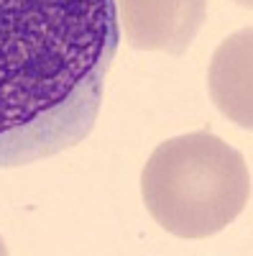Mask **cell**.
<instances>
[{
    "label": "cell",
    "instance_id": "cell-2",
    "mask_svg": "<svg viewBox=\"0 0 253 256\" xmlns=\"http://www.w3.org/2000/svg\"><path fill=\"white\" fill-rule=\"evenodd\" d=\"M149 216L177 238L228 228L251 200V169L238 148L210 131L161 141L141 172Z\"/></svg>",
    "mask_w": 253,
    "mask_h": 256
},
{
    "label": "cell",
    "instance_id": "cell-4",
    "mask_svg": "<svg viewBox=\"0 0 253 256\" xmlns=\"http://www.w3.org/2000/svg\"><path fill=\"white\" fill-rule=\"evenodd\" d=\"M253 31L246 26L215 49L207 70V90L215 108L236 126L253 128Z\"/></svg>",
    "mask_w": 253,
    "mask_h": 256
},
{
    "label": "cell",
    "instance_id": "cell-3",
    "mask_svg": "<svg viewBox=\"0 0 253 256\" xmlns=\"http://www.w3.org/2000/svg\"><path fill=\"white\" fill-rule=\"evenodd\" d=\"M118 24L141 52L184 54L207 20V0H115Z\"/></svg>",
    "mask_w": 253,
    "mask_h": 256
},
{
    "label": "cell",
    "instance_id": "cell-6",
    "mask_svg": "<svg viewBox=\"0 0 253 256\" xmlns=\"http://www.w3.org/2000/svg\"><path fill=\"white\" fill-rule=\"evenodd\" d=\"M3 254H8V248H5V244H3V238H0V256Z\"/></svg>",
    "mask_w": 253,
    "mask_h": 256
},
{
    "label": "cell",
    "instance_id": "cell-5",
    "mask_svg": "<svg viewBox=\"0 0 253 256\" xmlns=\"http://www.w3.org/2000/svg\"><path fill=\"white\" fill-rule=\"evenodd\" d=\"M236 3H238L241 8H246V10H251V6H253V0H236Z\"/></svg>",
    "mask_w": 253,
    "mask_h": 256
},
{
    "label": "cell",
    "instance_id": "cell-1",
    "mask_svg": "<svg viewBox=\"0 0 253 256\" xmlns=\"http://www.w3.org/2000/svg\"><path fill=\"white\" fill-rule=\"evenodd\" d=\"M118 44L115 0H0V169L90 136Z\"/></svg>",
    "mask_w": 253,
    "mask_h": 256
}]
</instances>
